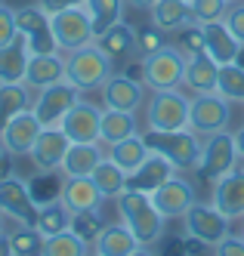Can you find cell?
I'll list each match as a JSON object with an SVG mask.
<instances>
[{"label":"cell","instance_id":"4fadbf2b","mask_svg":"<svg viewBox=\"0 0 244 256\" xmlns=\"http://www.w3.org/2000/svg\"><path fill=\"white\" fill-rule=\"evenodd\" d=\"M102 105L105 108H115V112H139V108L145 105V93L148 86L133 78V74H111L105 84H102Z\"/></svg>","mask_w":244,"mask_h":256},{"label":"cell","instance_id":"ffe728a7","mask_svg":"<svg viewBox=\"0 0 244 256\" xmlns=\"http://www.w3.org/2000/svg\"><path fill=\"white\" fill-rule=\"evenodd\" d=\"M216 80H219V62L210 59L207 50L198 52V56H189V62H185V78H182L185 93L189 96L216 93Z\"/></svg>","mask_w":244,"mask_h":256},{"label":"cell","instance_id":"ac0fdd59","mask_svg":"<svg viewBox=\"0 0 244 256\" xmlns=\"http://www.w3.org/2000/svg\"><path fill=\"white\" fill-rule=\"evenodd\" d=\"M210 204L222 216H229L232 222H235V219H244V167H235L232 173L219 176L213 182Z\"/></svg>","mask_w":244,"mask_h":256},{"label":"cell","instance_id":"d6a6232c","mask_svg":"<svg viewBox=\"0 0 244 256\" xmlns=\"http://www.w3.org/2000/svg\"><path fill=\"white\" fill-rule=\"evenodd\" d=\"M34 226L44 232V238H50V234H59V232L71 228V210L62 204L59 198H56V200H47V204H37Z\"/></svg>","mask_w":244,"mask_h":256},{"label":"cell","instance_id":"11a10c76","mask_svg":"<svg viewBox=\"0 0 244 256\" xmlns=\"http://www.w3.org/2000/svg\"><path fill=\"white\" fill-rule=\"evenodd\" d=\"M229 4H241V0H229Z\"/></svg>","mask_w":244,"mask_h":256},{"label":"cell","instance_id":"7bdbcfd3","mask_svg":"<svg viewBox=\"0 0 244 256\" xmlns=\"http://www.w3.org/2000/svg\"><path fill=\"white\" fill-rule=\"evenodd\" d=\"M16 34H19V28H16V10L0 4V46L10 44Z\"/></svg>","mask_w":244,"mask_h":256},{"label":"cell","instance_id":"74e56055","mask_svg":"<svg viewBox=\"0 0 244 256\" xmlns=\"http://www.w3.org/2000/svg\"><path fill=\"white\" fill-rule=\"evenodd\" d=\"M216 93H219V96H226L232 105H235V102L244 105V68H241L238 62H232V65H219Z\"/></svg>","mask_w":244,"mask_h":256},{"label":"cell","instance_id":"d590c367","mask_svg":"<svg viewBox=\"0 0 244 256\" xmlns=\"http://www.w3.org/2000/svg\"><path fill=\"white\" fill-rule=\"evenodd\" d=\"M124 4H127V0H84V10L90 12V19H93L96 38L105 28L118 25L124 19Z\"/></svg>","mask_w":244,"mask_h":256},{"label":"cell","instance_id":"60d3db41","mask_svg":"<svg viewBox=\"0 0 244 256\" xmlns=\"http://www.w3.org/2000/svg\"><path fill=\"white\" fill-rule=\"evenodd\" d=\"M176 46L185 52V59L189 56H198V52H204V34H201V25H185L176 31Z\"/></svg>","mask_w":244,"mask_h":256},{"label":"cell","instance_id":"cb8c5ba5","mask_svg":"<svg viewBox=\"0 0 244 256\" xmlns=\"http://www.w3.org/2000/svg\"><path fill=\"white\" fill-rule=\"evenodd\" d=\"M59 200H62V204H65L71 213L102 207V194H99L96 182H93L90 176H65V179H62Z\"/></svg>","mask_w":244,"mask_h":256},{"label":"cell","instance_id":"ba28073f","mask_svg":"<svg viewBox=\"0 0 244 256\" xmlns=\"http://www.w3.org/2000/svg\"><path fill=\"white\" fill-rule=\"evenodd\" d=\"M53 38H56L59 52H71V50H81L87 44H96V28H93L90 12L84 6L53 12Z\"/></svg>","mask_w":244,"mask_h":256},{"label":"cell","instance_id":"f907efd6","mask_svg":"<svg viewBox=\"0 0 244 256\" xmlns=\"http://www.w3.org/2000/svg\"><path fill=\"white\" fill-rule=\"evenodd\" d=\"M130 256H158V253H155V247H136Z\"/></svg>","mask_w":244,"mask_h":256},{"label":"cell","instance_id":"db71d44e","mask_svg":"<svg viewBox=\"0 0 244 256\" xmlns=\"http://www.w3.org/2000/svg\"><path fill=\"white\" fill-rule=\"evenodd\" d=\"M4 222H7V216H4V213H0V228H4Z\"/></svg>","mask_w":244,"mask_h":256},{"label":"cell","instance_id":"7c38bea8","mask_svg":"<svg viewBox=\"0 0 244 256\" xmlns=\"http://www.w3.org/2000/svg\"><path fill=\"white\" fill-rule=\"evenodd\" d=\"M102 112L105 108L96 105V102H87L84 96L68 108V114L62 118V133L71 139V142H99V133H102Z\"/></svg>","mask_w":244,"mask_h":256},{"label":"cell","instance_id":"c3c4849f","mask_svg":"<svg viewBox=\"0 0 244 256\" xmlns=\"http://www.w3.org/2000/svg\"><path fill=\"white\" fill-rule=\"evenodd\" d=\"M232 139H235V148H238V158L244 160V124L238 126V130H232Z\"/></svg>","mask_w":244,"mask_h":256},{"label":"cell","instance_id":"2e32d148","mask_svg":"<svg viewBox=\"0 0 244 256\" xmlns=\"http://www.w3.org/2000/svg\"><path fill=\"white\" fill-rule=\"evenodd\" d=\"M152 200H155V207L161 210L164 219H182L185 210H189L198 198H195V186H192V182L185 179L182 173H173L164 186H158L152 192Z\"/></svg>","mask_w":244,"mask_h":256},{"label":"cell","instance_id":"ab89813d","mask_svg":"<svg viewBox=\"0 0 244 256\" xmlns=\"http://www.w3.org/2000/svg\"><path fill=\"white\" fill-rule=\"evenodd\" d=\"M161 46H167V31H161L158 25L148 22L145 28H136V56H148V52H158Z\"/></svg>","mask_w":244,"mask_h":256},{"label":"cell","instance_id":"8fae6325","mask_svg":"<svg viewBox=\"0 0 244 256\" xmlns=\"http://www.w3.org/2000/svg\"><path fill=\"white\" fill-rule=\"evenodd\" d=\"M0 213L10 222H34L37 216V200L31 194V186L22 176H4L0 179Z\"/></svg>","mask_w":244,"mask_h":256},{"label":"cell","instance_id":"7dc6e473","mask_svg":"<svg viewBox=\"0 0 244 256\" xmlns=\"http://www.w3.org/2000/svg\"><path fill=\"white\" fill-rule=\"evenodd\" d=\"M0 256H13V244H10V232L0 228Z\"/></svg>","mask_w":244,"mask_h":256},{"label":"cell","instance_id":"4dcf8cb0","mask_svg":"<svg viewBox=\"0 0 244 256\" xmlns=\"http://www.w3.org/2000/svg\"><path fill=\"white\" fill-rule=\"evenodd\" d=\"M31 102H34V90H28L25 84H0V133L16 114L28 112Z\"/></svg>","mask_w":244,"mask_h":256},{"label":"cell","instance_id":"7402d4cb","mask_svg":"<svg viewBox=\"0 0 244 256\" xmlns=\"http://www.w3.org/2000/svg\"><path fill=\"white\" fill-rule=\"evenodd\" d=\"M31 59V46L25 34H16L10 44L0 46V84H25V71Z\"/></svg>","mask_w":244,"mask_h":256},{"label":"cell","instance_id":"9f6ffc18","mask_svg":"<svg viewBox=\"0 0 244 256\" xmlns=\"http://www.w3.org/2000/svg\"><path fill=\"white\" fill-rule=\"evenodd\" d=\"M241 222H244V219H241ZM241 234H244V226H241Z\"/></svg>","mask_w":244,"mask_h":256},{"label":"cell","instance_id":"e575fe53","mask_svg":"<svg viewBox=\"0 0 244 256\" xmlns=\"http://www.w3.org/2000/svg\"><path fill=\"white\" fill-rule=\"evenodd\" d=\"M10 244H13V256H41L44 232L34 222H16L10 228Z\"/></svg>","mask_w":244,"mask_h":256},{"label":"cell","instance_id":"ee69618b","mask_svg":"<svg viewBox=\"0 0 244 256\" xmlns=\"http://www.w3.org/2000/svg\"><path fill=\"white\" fill-rule=\"evenodd\" d=\"M213 256H244V234H226L213 247Z\"/></svg>","mask_w":244,"mask_h":256},{"label":"cell","instance_id":"277c9868","mask_svg":"<svg viewBox=\"0 0 244 256\" xmlns=\"http://www.w3.org/2000/svg\"><path fill=\"white\" fill-rule=\"evenodd\" d=\"M189 108L192 96L182 86L176 90H158L152 99H145V126L148 130H189Z\"/></svg>","mask_w":244,"mask_h":256},{"label":"cell","instance_id":"4316f807","mask_svg":"<svg viewBox=\"0 0 244 256\" xmlns=\"http://www.w3.org/2000/svg\"><path fill=\"white\" fill-rule=\"evenodd\" d=\"M136 247H142L136 241V234L130 232L124 222H111L102 228V234L93 241V253L96 256H130Z\"/></svg>","mask_w":244,"mask_h":256},{"label":"cell","instance_id":"6da1fadb","mask_svg":"<svg viewBox=\"0 0 244 256\" xmlns=\"http://www.w3.org/2000/svg\"><path fill=\"white\" fill-rule=\"evenodd\" d=\"M115 207H118L121 222L136 234V241H139L142 247H155L161 238H164V232H167V219H164L161 210L155 207L152 194L127 188L124 194L115 198Z\"/></svg>","mask_w":244,"mask_h":256},{"label":"cell","instance_id":"7a4b0ae2","mask_svg":"<svg viewBox=\"0 0 244 256\" xmlns=\"http://www.w3.org/2000/svg\"><path fill=\"white\" fill-rule=\"evenodd\" d=\"M115 74V62H111L96 44H87L81 50L65 52V80L78 86L81 93H96L102 84Z\"/></svg>","mask_w":244,"mask_h":256},{"label":"cell","instance_id":"f546056e","mask_svg":"<svg viewBox=\"0 0 244 256\" xmlns=\"http://www.w3.org/2000/svg\"><path fill=\"white\" fill-rule=\"evenodd\" d=\"M148 154H152V148L145 145L142 133L130 136V139H121V142H115V145H108V148H105V158H108V160H115L124 173H133Z\"/></svg>","mask_w":244,"mask_h":256},{"label":"cell","instance_id":"b9f144b4","mask_svg":"<svg viewBox=\"0 0 244 256\" xmlns=\"http://www.w3.org/2000/svg\"><path fill=\"white\" fill-rule=\"evenodd\" d=\"M158 256H189V247H185V238H173V234H164L161 241L155 244Z\"/></svg>","mask_w":244,"mask_h":256},{"label":"cell","instance_id":"bcb514c9","mask_svg":"<svg viewBox=\"0 0 244 256\" xmlns=\"http://www.w3.org/2000/svg\"><path fill=\"white\" fill-rule=\"evenodd\" d=\"M50 16L53 12H62V10H71V6H84V0H37Z\"/></svg>","mask_w":244,"mask_h":256},{"label":"cell","instance_id":"d6986e66","mask_svg":"<svg viewBox=\"0 0 244 256\" xmlns=\"http://www.w3.org/2000/svg\"><path fill=\"white\" fill-rule=\"evenodd\" d=\"M65 80V52L53 50V52H31L28 71H25V86L28 90H44L50 84Z\"/></svg>","mask_w":244,"mask_h":256},{"label":"cell","instance_id":"44dd1931","mask_svg":"<svg viewBox=\"0 0 244 256\" xmlns=\"http://www.w3.org/2000/svg\"><path fill=\"white\" fill-rule=\"evenodd\" d=\"M176 170H173V164L167 160L164 154L152 152L133 173H127V188H133V192H145V194H152L158 186H164L167 179H170Z\"/></svg>","mask_w":244,"mask_h":256},{"label":"cell","instance_id":"3957f363","mask_svg":"<svg viewBox=\"0 0 244 256\" xmlns=\"http://www.w3.org/2000/svg\"><path fill=\"white\" fill-rule=\"evenodd\" d=\"M145 145L152 152L164 154L167 160L173 164L176 173H195L198 170V160H201V136L192 130H148L142 133Z\"/></svg>","mask_w":244,"mask_h":256},{"label":"cell","instance_id":"9a60e30c","mask_svg":"<svg viewBox=\"0 0 244 256\" xmlns=\"http://www.w3.org/2000/svg\"><path fill=\"white\" fill-rule=\"evenodd\" d=\"M71 139L62 133V126H44L31 148V164L37 173H62V160L68 154Z\"/></svg>","mask_w":244,"mask_h":256},{"label":"cell","instance_id":"d4e9b609","mask_svg":"<svg viewBox=\"0 0 244 256\" xmlns=\"http://www.w3.org/2000/svg\"><path fill=\"white\" fill-rule=\"evenodd\" d=\"M201 34H204V50L210 52V59H216L219 65H232L238 59V38L229 31L226 19L222 22H207V25H201Z\"/></svg>","mask_w":244,"mask_h":256},{"label":"cell","instance_id":"836d02e7","mask_svg":"<svg viewBox=\"0 0 244 256\" xmlns=\"http://www.w3.org/2000/svg\"><path fill=\"white\" fill-rule=\"evenodd\" d=\"M90 253H93V247L71 228L44 238V250H41V256H90Z\"/></svg>","mask_w":244,"mask_h":256},{"label":"cell","instance_id":"f1b7e54d","mask_svg":"<svg viewBox=\"0 0 244 256\" xmlns=\"http://www.w3.org/2000/svg\"><path fill=\"white\" fill-rule=\"evenodd\" d=\"M148 16H152V25H158L167 34H176L179 28L192 25V6L185 0H158L148 10Z\"/></svg>","mask_w":244,"mask_h":256},{"label":"cell","instance_id":"f5cc1de1","mask_svg":"<svg viewBox=\"0 0 244 256\" xmlns=\"http://www.w3.org/2000/svg\"><path fill=\"white\" fill-rule=\"evenodd\" d=\"M7 154H10V152L4 148V145H0V164H4V158H7Z\"/></svg>","mask_w":244,"mask_h":256},{"label":"cell","instance_id":"e0dca14e","mask_svg":"<svg viewBox=\"0 0 244 256\" xmlns=\"http://www.w3.org/2000/svg\"><path fill=\"white\" fill-rule=\"evenodd\" d=\"M41 130H44V124L37 120V114L28 108V112L16 114L4 126V133H0V145H4L13 158H28L31 148H34V142H37V136H41Z\"/></svg>","mask_w":244,"mask_h":256},{"label":"cell","instance_id":"9c48e42d","mask_svg":"<svg viewBox=\"0 0 244 256\" xmlns=\"http://www.w3.org/2000/svg\"><path fill=\"white\" fill-rule=\"evenodd\" d=\"M182 226H185V234L189 238H198V241L204 247H216L226 234H232V219L222 216L213 204H201V200H195V204L185 210L182 216Z\"/></svg>","mask_w":244,"mask_h":256},{"label":"cell","instance_id":"6f0895ef","mask_svg":"<svg viewBox=\"0 0 244 256\" xmlns=\"http://www.w3.org/2000/svg\"><path fill=\"white\" fill-rule=\"evenodd\" d=\"M185 4H192V0H185Z\"/></svg>","mask_w":244,"mask_h":256},{"label":"cell","instance_id":"1f68e13d","mask_svg":"<svg viewBox=\"0 0 244 256\" xmlns=\"http://www.w3.org/2000/svg\"><path fill=\"white\" fill-rule=\"evenodd\" d=\"M90 179L96 182V188H99L102 200H115L118 194L127 192V173L118 167L115 160H108V158H102V164H99L96 170H93Z\"/></svg>","mask_w":244,"mask_h":256},{"label":"cell","instance_id":"8992f818","mask_svg":"<svg viewBox=\"0 0 244 256\" xmlns=\"http://www.w3.org/2000/svg\"><path fill=\"white\" fill-rule=\"evenodd\" d=\"M238 164H241V158H238V148H235L232 130L210 133V136L201 139V160H198L195 176L201 182H216L219 176L232 173Z\"/></svg>","mask_w":244,"mask_h":256},{"label":"cell","instance_id":"603a6c76","mask_svg":"<svg viewBox=\"0 0 244 256\" xmlns=\"http://www.w3.org/2000/svg\"><path fill=\"white\" fill-rule=\"evenodd\" d=\"M96 46L105 52L111 62L133 59V56H136V28L121 19L118 25H111V28H105V31L99 34V38H96Z\"/></svg>","mask_w":244,"mask_h":256},{"label":"cell","instance_id":"52a82bcc","mask_svg":"<svg viewBox=\"0 0 244 256\" xmlns=\"http://www.w3.org/2000/svg\"><path fill=\"white\" fill-rule=\"evenodd\" d=\"M232 124V102L219 93H201L192 96V108H189V130L198 133L201 139L210 133H222Z\"/></svg>","mask_w":244,"mask_h":256},{"label":"cell","instance_id":"5b68a950","mask_svg":"<svg viewBox=\"0 0 244 256\" xmlns=\"http://www.w3.org/2000/svg\"><path fill=\"white\" fill-rule=\"evenodd\" d=\"M142 62V84L148 86V93H158V90H176L182 86L185 78V52L176 44H167L158 52H148L139 59Z\"/></svg>","mask_w":244,"mask_h":256},{"label":"cell","instance_id":"816d5d0a","mask_svg":"<svg viewBox=\"0 0 244 256\" xmlns=\"http://www.w3.org/2000/svg\"><path fill=\"white\" fill-rule=\"evenodd\" d=\"M235 62H238V65L244 68V44H241V50H238V59H235Z\"/></svg>","mask_w":244,"mask_h":256},{"label":"cell","instance_id":"f35d334b","mask_svg":"<svg viewBox=\"0 0 244 256\" xmlns=\"http://www.w3.org/2000/svg\"><path fill=\"white\" fill-rule=\"evenodd\" d=\"M192 22L195 25H207V22H222L229 12V0H192Z\"/></svg>","mask_w":244,"mask_h":256},{"label":"cell","instance_id":"681fc988","mask_svg":"<svg viewBox=\"0 0 244 256\" xmlns=\"http://www.w3.org/2000/svg\"><path fill=\"white\" fill-rule=\"evenodd\" d=\"M127 4L133 6V10H142V12H148V10H152V6L158 4V0H127Z\"/></svg>","mask_w":244,"mask_h":256},{"label":"cell","instance_id":"f6af8a7d","mask_svg":"<svg viewBox=\"0 0 244 256\" xmlns=\"http://www.w3.org/2000/svg\"><path fill=\"white\" fill-rule=\"evenodd\" d=\"M226 25H229V31L238 38V44H244V0H241V4H232V6H229V12H226Z\"/></svg>","mask_w":244,"mask_h":256},{"label":"cell","instance_id":"5bb4252c","mask_svg":"<svg viewBox=\"0 0 244 256\" xmlns=\"http://www.w3.org/2000/svg\"><path fill=\"white\" fill-rule=\"evenodd\" d=\"M16 28H19V34L28 38L31 52H53V50H59V46H56V38H53V16L41 4L16 10Z\"/></svg>","mask_w":244,"mask_h":256},{"label":"cell","instance_id":"30bf717a","mask_svg":"<svg viewBox=\"0 0 244 256\" xmlns=\"http://www.w3.org/2000/svg\"><path fill=\"white\" fill-rule=\"evenodd\" d=\"M84 93L78 86H71L68 80H59V84H50L44 90H37L34 93V102H31V112L37 114L44 126H59L62 118L68 114V108L78 102Z\"/></svg>","mask_w":244,"mask_h":256},{"label":"cell","instance_id":"83f0119b","mask_svg":"<svg viewBox=\"0 0 244 256\" xmlns=\"http://www.w3.org/2000/svg\"><path fill=\"white\" fill-rule=\"evenodd\" d=\"M139 133V118L136 112H115V108H105L102 112V133H99V142L105 145H115L121 139H130Z\"/></svg>","mask_w":244,"mask_h":256},{"label":"cell","instance_id":"484cf974","mask_svg":"<svg viewBox=\"0 0 244 256\" xmlns=\"http://www.w3.org/2000/svg\"><path fill=\"white\" fill-rule=\"evenodd\" d=\"M102 158H105L102 142H71L62 160V176H93Z\"/></svg>","mask_w":244,"mask_h":256},{"label":"cell","instance_id":"680465c9","mask_svg":"<svg viewBox=\"0 0 244 256\" xmlns=\"http://www.w3.org/2000/svg\"><path fill=\"white\" fill-rule=\"evenodd\" d=\"M90 256H96V253H90Z\"/></svg>","mask_w":244,"mask_h":256},{"label":"cell","instance_id":"8d00e7d4","mask_svg":"<svg viewBox=\"0 0 244 256\" xmlns=\"http://www.w3.org/2000/svg\"><path fill=\"white\" fill-rule=\"evenodd\" d=\"M105 216H102V207H93V210H81V213H71V232L84 238V241L93 247V241L102 234L105 228Z\"/></svg>","mask_w":244,"mask_h":256}]
</instances>
